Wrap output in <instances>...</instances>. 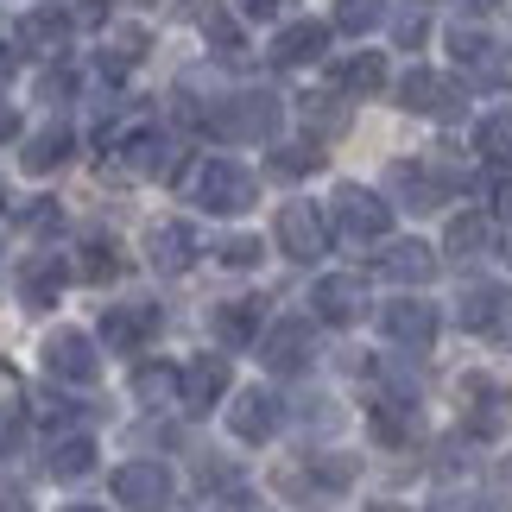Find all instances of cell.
Instances as JSON below:
<instances>
[{"label":"cell","instance_id":"6da1fadb","mask_svg":"<svg viewBox=\"0 0 512 512\" xmlns=\"http://www.w3.org/2000/svg\"><path fill=\"white\" fill-rule=\"evenodd\" d=\"M285 121V108H279V95L272 89H241V95H228V102H215L209 108V133L215 140H272Z\"/></svg>","mask_w":512,"mask_h":512},{"label":"cell","instance_id":"7a4b0ae2","mask_svg":"<svg viewBox=\"0 0 512 512\" xmlns=\"http://www.w3.org/2000/svg\"><path fill=\"white\" fill-rule=\"evenodd\" d=\"M329 215H336V234L354 247H373L392 234V203L386 196H373L367 184H336V196H329Z\"/></svg>","mask_w":512,"mask_h":512},{"label":"cell","instance_id":"3957f363","mask_svg":"<svg viewBox=\"0 0 512 512\" xmlns=\"http://www.w3.org/2000/svg\"><path fill=\"white\" fill-rule=\"evenodd\" d=\"M449 57L462 64V76L475 89H512V45H500V38H487L475 26H456L449 32Z\"/></svg>","mask_w":512,"mask_h":512},{"label":"cell","instance_id":"277c9868","mask_svg":"<svg viewBox=\"0 0 512 512\" xmlns=\"http://www.w3.org/2000/svg\"><path fill=\"white\" fill-rule=\"evenodd\" d=\"M196 209H209V215H247L253 209V196H260V184H253V171L247 165H234V159H209L203 171H196Z\"/></svg>","mask_w":512,"mask_h":512},{"label":"cell","instance_id":"5b68a950","mask_svg":"<svg viewBox=\"0 0 512 512\" xmlns=\"http://www.w3.org/2000/svg\"><path fill=\"white\" fill-rule=\"evenodd\" d=\"M462 424H468V437H506L512 430V386L468 373L462 380Z\"/></svg>","mask_w":512,"mask_h":512},{"label":"cell","instance_id":"8992f818","mask_svg":"<svg viewBox=\"0 0 512 512\" xmlns=\"http://www.w3.org/2000/svg\"><path fill=\"white\" fill-rule=\"evenodd\" d=\"M399 108L430 114V121H462L468 95H462V83H449V76H437V70H405L399 76Z\"/></svg>","mask_w":512,"mask_h":512},{"label":"cell","instance_id":"52a82bcc","mask_svg":"<svg viewBox=\"0 0 512 512\" xmlns=\"http://www.w3.org/2000/svg\"><path fill=\"white\" fill-rule=\"evenodd\" d=\"M171 468L165 462H121L114 468V500L121 512H165L171 506Z\"/></svg>","mask_w":512,"mask_h":512},{"label":"cell","instance_id":"ba28073f","mask_svg":"<svg viewBox=\"0 0 512 512\" xmlns=\"http://www.w3.org/2000/svg\"><path fill=\"white\" fill-rule=\"evenodd\" d=\"M70 13L64 7H32V13H19V26H13V51L19 57H38V64H51V57H64L70 51Z\"/></svg>","mask_w":512,"mask_h":512},{"label":"cell","instance_id":"9c48e42d","mask_svg":"<svg viewBox=\"0 0 512 512\" xmlns=\"http://www.w3.org/2000/svg\"><path fill=\"white\" fill-rule=\"evenodd\" d=\"M272 234H279V247L298 266H310V260H323V253H329V222H323L317 203H285L279 222H272Z\"/></svg>","mask_w":512,"mask_h":512},{"label":"cell","instance_id":"30bf717a","mask_svg":"<svg viewBox=\"0 0 512 512\" xmlns=\"http://www.w3.org/2000/svg\"><path fill=\"white\" fill-rule=\"evenodd\" d=\"M380 329H386V342H392V348L424 354L430 342H437L443 317H437V304H424V298H392V304L380 310Z\"/></svg>","mask_w":512,"mask_h":512},{"label":"cell","instance_id":"8fae6325","mask_svg":"<svg viewBox=\"0 0 512 512\" xmlns=\"http://www.w3.org/2000/svg\"><path fill=\"white\" fill-rule=\"evenodd\" d=\"M45 373L57 386H95V373H102V354H95L89 336H76V329H57L45 336Z\"/></svg>","mask_w":512,"mask_h":512},{"label":"cell","instance_id":"7c38bea8","mask_svg":"<svg viewBox=\"0 0 512 512\" xmlns=\"http://www.w3.org/2000/svg\"><path fill=\"white\" fill-rule=\"evenodd\" d=\"M310 354H317V336H310L304 317H279V323L260 336V361H266V373H304Z\"/></svg>","mask_w":512,"mask_h":512},{"label":"cell","instance_id":"4fadbf2b","mask_svg":"<svg viewBox=\"0 0 512 512\" xmlns=\"http://www.w3.org/2000/svg\"><path fill=\"white\" fill-rule=\"evenodd\" d=\"M222 392H228V361L222 354H196V361L177 367V399H184V411H215L222 405Z\"/></svg>","mask_w":512,"mask_h":512},{"label":"cell","instance_id":"5bb4252c","mask_svg":"<svg viewBox=\"0 0 512 512\" xmlns=\"http://www.w3.org/2000/svg\"><path fill=\"white\" fill-rule=\"evenodd\" d=\"M279 418H285V405H279V392H272V386H247L241 399L228 405V430L241 443H272Z\"/></svg>","mask_w":512,"mask_h":512},{"label":"cell","instance_id":"9a60e30c","mask_svg":"<svg viewBox=\"0 0 512 512\" xmlns=\"http://www.w3.org/2000/svg\"><path fill=\"white\" fill-rule=\"evenodd\" d=\"M367 424L386 449L418 443V392H380V399L367 405Z\"/></svg>","mask_w":512,"mask_h":512},{"label":"cell","instance_id":"2e32d148","mask_svg":"<svg viewBox=\"0 0 512 512\" xmlns=\"http://www.w3.org/2000/svg\"><path fill=\"white\" fill-rule=\"evenodd\" d=\"M102 336H108V348H121V354H140L152 336H159V304H140V298L114 304L108 317H102Z\"/></svg>","mask_w":512,"mask_h":512},{"label":"cell","instance_id":"e0dca14e","mask_svg":"<svg viewBox=\"0 0 512 512\" xmlns=\"http://www.w3.org/2000/svg\"><path fill=\"white\" fill-rule=\"evenodd\" d=\"M310 310H317L323 323L348 329V323H361V317H367V285H361V279H348V272H336V279H317V291H310Z\"/></svg>","mask_w":512,"mask_h":512},{"label":"cell","instance_id":"ac0fdd59","mask_svg":"<svg viewBox=\"0 0 512 512\" xmlns=\"http://www.w3.org/2000/svg\"><path fill=\"white\" fill-rule=\"evenodd\" d=\"M462 323H468V329H481L487 342L512 348V291H494V285L468 291V298H462Z\"/></svg>","mask_w":512,"mask_h":512},{"label":"cell","instance_id":"d6986e66","mask_svg":"<svg viewBox=\"0 0 512 512\" xmlns=\"http://www.w3.org/2000/svg\"><path fill=\"white\" fill-rule=\"evenodd\" d=\"M64 285H70V260H57V253H32L19 266V304L26 310H51Z\"/></svg>","mask_w":512,"mask_h":512},{"label":"cell","instance_id":"ffe728a7","mask_svg":"<svg viewBox=\"0 0 512 512\" xmlns=\"http://www.w3.org/2000/svg\"><path fill=\"white\" fill-rule=\"evenodd\" d=\"M449 190H456V184H449L443 171L418 165V159H399V165H392V196H399L405 209H418V215H424V209H437Z\"/></svg>","mask_w":512,"mask_h":512},{"label":"cell","instance_id":"44dd1931","mask_svg":"<svg viewBox=\"0 0 512 512\" xmlns=\"http://www.w3.org/2000/svg\"><path fill=\"white\" fill-rule=\"evenodd\" d=\"M146 260H152V272H165V279L190 272V260H196V228L190 222H159V228L146 234Z\"/></svg>","mask_w":512,"mask_h":512},{"label":"cell","instance_id":"7402d4cb","mask_svg":"<svg viewBox=\"0 0 512 512\" xmlns=\"http://www.w3.org/2000/svg\"><path fill=\"white\" fill-rule=\"evenodd\" d=\"M323 51H329V26H323V19H291V26L272 38V64H279V70L317 64Z\"/></svg>","mask_w":512,"mask_h":512},{"label":"cell","instance_id":"603a6c76","mask_svg":"<svg viewBox=\"0 0 512 512\" xmlns=\"http://www.w3.org/2000/svg\"><path fill=\"white\" fill-rule=\"evenodd\" d=\"M380 279L386 285H430L437 279V253H430L424 241H392L380 253Z\"/></svg>","mask_w":512,"mask_h":512},{"label":"cell","instance_id":"cb8c5ba5","mask_svg":"<svg viewBox=\"0 0 512 512\" xmlns=\"http://www.w3.org/2000/svg\"><path fill=\"white\" fill-rule=\"evenodd\" d=\"M260 298H234V304H215V317H209V329L222 336V348H247V342H260L266 329H260Z\"/></svg>","mask_w":512,"mask_h":512},{"label":"cell","instance_id":"d4e9b609","mask_svg":"<svg viewBox=\"0 0 512 512\" xmlns=\"http://www.w3.org/2000/svg\"><path fill=\"white\" fill-rule=\"evenodd\" d=\"M336 89L348 95V102H354V95H380V89H386V57H380V51L342 57V64H336Z\"/></svg>","mask_w":512,"mask_h":512},{"label":"cell","instance_id":"484cf974","mask_svg":"<svg viewBox=\"0 0 512 512\" xmlns=\"http://www.w3.org/2000/svg\"><path fill=\"white\" fill-rule=\"evenodd\" d=\"M45 468H51L57 481H76V475H89V468H95V437H83V430H64V437L51 443Z\"/></svg>","mask_w":512,"mask_h":512},{"label":"cell","instance_id":"4316f807","mask_svg":"<svg viewBox=\"0 0 512 512\" xmlns=\"http://www.w3.org/2000/svg\"><path fill=\"white\" fill-rule=\"evenodd\" d=\"M76 272H83L89 285H114V279H121V247H114L108 234H83V247H76Z\"/></svg>","mask_w":512,"mask_h":512},{"label":"cell","instance_id":"83f0119b","mask_svg":"<svg viewBox=\"0 0 512 512\" xmlns=\"http://www.w3.org/2000/svg\"><path fill=\"white\" fill-rule=\"evenodd\" d=\"M70 146H76L70 127H45V133H32V140L19 146V165H26V171H57L70 159Z\"/></svg>","mask_w":512,"mask_h":512},{"label":"cell","instance_id":"f1b7e54d","mask_svg":"<svg viewBox=\"0 0 512 512\" xmlns=\"http://www.w3.org/2000/svg\"><path fill=\"white\" fill-rule=\"evenodd\" d=\"M487 247H494L487 215H456V222H449V241H443L449 260H475V253H487Z\"/></svg>","mask_w":512,"mask_h":512},{"label":"cell","instance_id":"f546056e","mask_svg":"<svg viewBox=\"0 0 512 512\" xmlns=\"http://www.w3.org/2000/svg\"><path fill=\"white\" fill-rule=\"evenodd\" d=\"M424 38H430V0H405V7H392V45L418 51Z\"/></svg>","mask_w":512,"mask_h":512},{"label":"cell","instance_id":"4dcf8cb0","mask_svg":"<svg viewBox=\"0 0 512 512\" xmlns=\"http://www.w3.org/2000/svg\"><path fill=\"white\" fill-rule=\"evenodd\" d=\"M475 152H481V159H494V165H512V108L487 114V121L475 127Z\"/></svg>","mask_w":512,"mask_h":512},{"label":"cell","instance_id":"1f68e13d","mask_svg":"<svg viewBox=\"0 0 512 512\" xmlns=\"http://www.w3.org/2000/svg\"><path fill=\"white\" fill-rule=\"evenodd\" d=\"M146 51H152V38H146L140 26H121V32L108 38V51H102V70H133Z\"/></svg>","mask_w":512,"mask_h":512},{"label":"cell","instance_id":"d6a6232c","mask_svg":"<svg viewBox=\"0 0 512 512\" xmlns=\"http://www.w3.org/2000/svg\"><path fill=\"white\" fill-rule=\"evenodd\" d=\"M304 121L317 127V133H342L348 127V95H304Z\"/></svg>","mask_w":512,"mask_h":512},{"label":"cell","instance_id":"836d02e7","mask_svg":"<svg viewBox=\"0 0 512 512\" xmlns=\"http://www.w3.org/2000/svg\"><path fill=\"white\" fill-rule=\"evenodd\" d=\"M32 411H38V424H51V437H64V430H70V418H89L83 405H70L64 392H51V386L32 399Z\"/></svg>","mask_w":512,"mask_h":512},{"label":"cell","instance_id":"e575fe53","mask_svg":"<svg viewBox=\"0 0 512 512\" xmlns=\"http://www.w3.org/2000/svg\"><path fill=\"white\" fill-rule=\"evenodd\" d=\"M272 177H310L323 165V146H272Z\"/></svg>","mask_w":512,"mask_h":512},{"label":"cell","instance_id":"d590c367","mask_svg":"<svg viewBox=\"0 0 512 512\" xmlns=\"http://www.w3.org/2000/svg\"><path fill=\"white\" fill-rule=\"evenodd\" d=\"M386 19V0H336V26L342 32H373Z\"/></svg>","mask_w":512,"mask_h":512},{"label":"cell","instance_id":"8d00e7d4","mask_svg":"<svg viewBox=\"0 0 512 512\" xmlns=\"http://www.w3.org/2000/svg\"><path fill=\"white\" fill-rule=\"evenodd\" d=\"M133 392H140L146 405L171 399V392H177V367H165V361H146V367H140V380H133Z\"/></svg>","mask_w":512,"mask_h":512},{"label":"cell","instance_id":"74e56055","mask_svg":"<svg viewBox=\"0 0 512 512\" xmlns=\"http://www.w3.org/2000/svg\"><path fill=\"white\" fill-rule=\"evenodd\" d=\"M260 241H253V234H228V241H215V260L222 266H234V272H247V266H260Z\"/></svg>","mask_w":512,"mask_h":512},{"label":"cell","instance_id":"f35d334b","mask_svg":"<svg viewBox=\"0 0 512 512\" xmlns=\"http://www.w3.org/2000/svg\"><path fill=\"white\" fill-rule=\"evenodd\" d=\"M430 512H494V500H481L475 487H443V494L430 500Z\"/></svg>","mask_w":512,"mask_h":512},{"label":"cell","instance_id":"ab89813d","mask_svg":"<svg viewBox=\"0 0 512 512\" xmlns=\"http://www.w3.org/2000/svg\"><path fill=\"white\" fill-rule=\"evenodd\" d=\"M19 228H38V234H51V228H64V209L51 203V196H38V203L19 209Z\"/></svg>","mask_w":512,"mask_h":512},{"label":"cell","instance_id":"60d3db41","mask_svg":"<svg viewBox=\"0 0 512 512\" xmlns=\"http://www.w3.org/2000/svg\"><path fill=\"white\" fill-rule=\"evenodd\" d=\"M203 32H209V45H215V51L241 57V26H234L228 13H209V19H203Z\"/></svg>","mask_w":512,"mask_h":512},{"label":"cell","instance_id":"b9f144b4","mask_svg":"<svg viewBox=\"0 0 512 512\" xmlns=\"http://www.w3.org/2000/svg\"><path fill=\"white\" fill-rule=\"evenodd\" d=\"M70 26H102V19H108V0H70Z\"/></svg>","mask_w":512,"mask_h":512},{"label":"cell","instance_id":"7bdbcfd3","mask_svg":"<svg viewBox=\"0 0 512 512\" xmlns=\"http://www.w3.org/2000/svg\"><path fill=\"white\" fill-rule=\"evenodd\" d=\"M234 7H241L247 19H279V13L291 7V0H234Z\"/></svg>","mask_w":512,"mask_h":512},{"label":"cell","instance_id":"ee69618b","mask_svg":"<svg viewBox=\"0 0 512 512\" xmlns=\"http://www.w3.org/2000/svg\"><path fill=\"white\" fill-rule=\"evenodd\" d=\"M64 95H76V76L51 70V76H45V102H64Z\"/></svg>","mask_w":512,"mask_h":512},{"label":"cell","instance_id":"f6af8a7d","mask_svg":"<svg viewBox=\"0 0 512 512\" xmlns=\"http://www.w3.org/2000/svg\"><path fill=\"white\" fill-rule=\"evenodd\" d=\"M13 70H19V51H13V38H0V83H7Z\"/></svg>","mask_w":512,"mask_h":512},{"label":"cell","instance_id":"bcb514c9","mask_svg":"<svg viewBox=\"0 0 512 512\" xmlns=\"http://www.w3.org/2000/svg\"><path fill=\"white\" fill-rule=\"evenodd\" d=\"M13 133H19V114H13L7 102H0V146H7V140H13Z\"/></svg>","mask_w":512,"mask_h":512},{"label":"cell","instance_id":"7dc6e473","mask_svg":"<svg viewBox=\"0 0 512 512\" xmlns=\"http://www.w3.org/2000/svg\"><path fill=\"white\" fill-rule=\"evenodd\" d=\"M0 512H32V506H26V500H19V494H13V487H0Z\"/></svg>","mask_w":512,"mask_h":512},{"label":"cell","instance_id":"c3c4849f","mask_svg":"<svg viewBox=\"0 0 512 512\" xmlns=\"http://www.w3.org/2000/svg\"><path fill=\"white\" fill-rule=\"evenodd\" d=\"M494 203H500V215H506V222H512V177H506V184L494 190Z\"/></svg>","mask_w":512,"mask_h":512},{"label":"cell","instance_id":"681fc988","mask_svg":"<svg viewBox=\"0 0 512 512\" xmlns=\"http://www.w3.org/2000/svg\"><path fill=\"white\" fill-rule=\"evenodd\" d=\"M462 7H468V13H494L500 0H462Z\"/></svg>","mask_w":512,"mask_h":512},{"label":"cell","instance_id":"f907efd6","mask_svg":"<svg viewBox=\"0 0 512 512\" xmlns=\"http://www.w3.org/2000/svg\"><path fill=\"white\" fill-rule=\"evenodd\" d=\"M64 512H108V506H64Z\"/></svg>","mask_w":512,"mask_h":512},{"label":"cell","instance_id":"816d5d0a","mask_svg":"<svg viewBox=\"0 0 512 512\" xmlns=\"http://www.w3.org/2000/svg\"><path fill=\"white\" fill-rule=\"evenodd\" d=\"M373 512H405V506H386V500H380V506H373Z\"/></svg>","mask_w":512,"mask_h":512},{"label":"cell","instance_id":"f5cc1de1","mask_svg":"<svg viewBox=\"0 0 512 512\" xmlns=\"http://www.w3.org/2000/svg\"><path fill=\"white\" fill-rule=\"evenodd\" d=\"M0 203H7V196H0Z\"/></svg>","mask_w":512,"mask_h":512}]
</instances>
